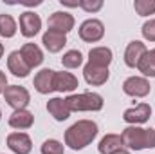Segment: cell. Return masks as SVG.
Listing matches in <instances>:
<instances>
[{"mask_svg":"<svg viewBox=\"0 0 155 154\" xmlns=\"http://www.w3.org/2000/svg\"><path fill=\"white\" fill-rule=\"evenodd\" d=\"M97 132H99V129H97L96 121L79 120L65 131V145L72 151H81L96 140Z\"/></svg>","mask_w":155,"mask_h":154,"instance_id":"cell-1","label":"cell"},{"mask_svg":"<svg viewBox=\"0 0 155 154\" xmlns=\"http://www.w3.org/2000/svg\"><path fill=\"white\" fill-rule=\"evenodd\" d=\"M123 145L130 151L155 149V129H141L137 125H130L121 132Z\"/></svg>","mask_w":155,"mask_h":154,"instance_id":"cell-2","label":"cell"},{"mask_svg":"<svg viewBox=\"0 0 155 154\" xmlns=\"http://www.w3.org/2000/svg\"><path fill=\"white\" fill-rule=\"evenodd\" d=\"M65 103L71 113H81V111H92L97 113L103 109L105 102L103 96L97 93H79V94H71L65 98Z\"/></svg>","mask_w":155,"mask_h":154,"instance_id":"cell-3","label":"cell"},{"mask_svg":"<svg viewBox=\"0 0 155 154\" xmlns=\"http://www.w3.org/2000/svg\"><path fill=\"white\" fill-rule=\"evenodd\" d=\"M4 100L9 107H13L15 111H20L31 103V94L22 85H7L4 91Z\"/></svg>","mask_w":155,"mask_h":154,"instance_id":"cell-4","label":"cell"},{"mask_svg":"<svg viewBox=\"0 0 155 154\" xmlns=\"http://www.w3.org/2000/svg\"><path fill=\"white\" fill-rule=\"evenodd\" d=\"M105 37V24L97 18H87L79 26V38L87 44H96Z\"/></svg>","mask_w":155,"mask_h":154,"instance_id":"cell-5","label":"cell"},{"mask_svg":"<svg viewBox=\"0 0 155 154\" xmlns=\"http://www.w3.org/2000/svg\"><path fill=\"white\" fill-rule=\"evenodd\" d=\"M74 24H76L74 16H72L71 13H67V11H56V13H52V15L49 16V20H47L49 29H51V31H56V33H61V35L71 33V31L74 29Z\"/></svg>","mask_w":155,"mask_h":154,"instance_id":"cell-6","label":"cell"},{"mask_svg":"<svg viewBox=\"0 0 155 154\" xmlns=\"http://www.w3.org/2000/svg\"><path fill=\"white\" fill-rule=\"evenodd\" d=\"M123 91H124V94H128L132 98H144L150 94L152 85L144 76H130L124 80Z\"/></svg>","mask_w":155,"mask_h":154,"instance_id":"cell-7","label":"cell"},{"mask_svg":"<svg viewBox=\"0 0 155 154\" xmlns=\"http://www.w3.org/2000/svg\"><path fill=\"white\" fill-rule=\"evenodd\" d=\"M18 24H20V33L25 38H35L40 33V29H41V18H40V15H36L35 11L22 13Z\"/></svg>","mask_w":155,"mask_h":154,"instance_id":"cell-8","label":"cell"},{"mask_svg":"<svg viewBox=\"0 0 155 154\" xmlns=\"http://www.w3.org/2000/svg\"><path fill=\"white\" fill-rule=\"evenodd\" d=\"M152 116V107L144 102L137 103L135 107H130L123 113V120L130 125H139V123H146Z\"/></svg>","mask_w":155,"mask_h":154,"instance_id":"cell-9","label":"cell"},{"mask_svg":"<svg viewBox=\"0 0 155 154\" xmlns=\"http://www.w3.org/2000/svg\"><path fill=\"white\" fill-rule=\"evenodd\" d=\"M83 76L85 82L88 85H94V87H99V85H105L110 78V71L108 67H97V65H92V64H87L83 67Z\"/></svg>","mask_w":155,"mask_h":154,"instance_id":"cell-10","label":"cell"},{"mask_svg":"<svg viewBox=\"0 0 155 154\" xmlns=\"http://www.w3.org/2000/svg\"><path fill=\"white\" fill-rule=\"evenodd\" d=\"M7 147L15 154H29L33 151V142L25 132H11L7 136Z\"/></svg>","mask_w":155,"mask_h":154,"instance_id":"cell-11","label":"cell"},{"mask_svg":"<svg viewBox=\"0 0 155 154\" xmlns=\"http://www.w3.org/2000/svg\"><path fill=\"white\" fill-rule=\"evenodd\" d=\"M146 53H148L146 45H144L141 40H134V42H130V44L126 45V49H124V64H126L128 67H137L139 62H141V58H143Z\"/></svg>","mask_w":155,"mask_h":154,"instance_id":"cell-12","label":"cell"},{"mask_svg":"<svg viewBox=\"0 0 155 154\" xmlns=\"http://www.w3.org/2000/svg\"><path fill=\"white\" fill-rule=\"evenodd\" d=\"M54 73L56 71L45 67V69H41V71H38L35 75V82L33 83H35V89L40 94H51L54 91Z\"/></svg>","mask_w":155,"mask_h":154,"instance_id":"cell-13","label":"cell"},{"mask_svg":"<svg viewBox=\"0 0 155 154\" xmlns=\"http://www.w3.org/2000/svg\"><path fill=\"white\" fill-rule=\"evenodd\" d=\"M78 85H79V82L72 73H69V71H56L54 73V91L72 93L74 89H78Z\"/></svg>","mask_w":155,"mask_h":154,"instance_id":"cell-14","label":"cell"},{"mask_svg":"<svg viewBox=\"0 0 155 154\" xmlns=\"http://www.w3.org/2000/svg\"><path fill=\"white\" fill-rule=\"evenodd\" d=\"M114 60V53L110 47L99 45V47H92L88 53V64L97 65V67H108Z\"/></svg>","mask_w":155,"mask_h":154,"instance_id":"cell-15","label":"cell"},{"mask_svg":"<svg viewBox=\"0 0 155 154\" xmlns=\"http://www.w3.org/2000/svg\"><path fill=\"white\" fill-rule=\"evenodd\" d=\"M7 69H9V73H13L15 76H18V78H25L29 73H31V67L25 64V60H24V56L20 54V51L9 53Z\"/></svg>","mask_w":155,"mask_h":154,"instance_id":"cell-16","label":"cell"},{"mask_svg":"<svg viewBox=\"0 0 155 154\" xmlns=\"http://www.w3.org/2000/svg\"><path fill=\"white\" fill-rule=\"evenodd\" d=\"M35 125V114L27 109H20V111H13L9 116V127L24 131V129H31Z\"/></svg>","mask_w":155,"mask_h":154,"instance_id":"cell-17","label":"cell"},{"mask_svg":"<svg viewBox=\"0 0 155 154\" xmlns=\"http://www.w3.org/2000/svg\"><path fill=\"white\" fill-rule=\"evenodd\" d=\"M41 44H43V47L49 53H60L65 47V44H67V35H61V33L47 29L43 33V37H41Z\"/></svg>","mask_w":155,"mask_h":154,"instance_id":"cell-18","label":"cell"},{"mask_svg":"<svg viewBox=\"0 0 155 154\" xmlns=\"http://www.w3.org/2000/svg\"><path fill=\"white\" fill-rule=\"evenodd\" d=\"M20 54L24 56L25 64H27L31 69L41 65V62H43V53H41V49H40L36 44H33V42L24 44V45L20 47Z\"/></svg>","mask_w":155,"mask_h":154,"instance_id":"cell-19","label":"cell"},{"mask_svg":"<svg viewBox=\"0 0 155 154\" xmlns=\"http://www.w3.org/2000/svg\"><path fill=\"white\" fill-rule=\"evenodd\" d=\"M47 111L56 121H65L71 116V111H69V107H67L63 98H51L47 102Z\"/></svg>","mask_w":155,"mask_h":154,"instance_id":"cell-20","label":"cell"},{"mask_svg":"<svg viewBox=\"0 0 155 154\" xmlns=\"http://www.w3.org/2000/svg\"><path fill=\"white\" fill-rule=\"evenodd\" d=\"M123 140H121V134H107L101 138L99 145H97V151L101 154H112L117 149H123Z\"/></svg>","mask_w":155,"mask_h":154,"instance_id":"cell-21","label":"cell"},{"mask_svg":"<svg viewBox=\"0 0 155 154\" xmlns=\"http://www.w3.org/2000/svg\"><path fill=\"white\" fill-rule=\"evenodd\" d=\"M16 31H18V27H16L15 18H13L11 15L2 13V15H0V37H4V38H13V37L16 35Z\"/></svg>","mask_w":155,"mask_h":154,"instance_id":"cell-22","label":"cell"},{"mask_svg":"<svg viewBox=\"0 0 155 154\" xmlns=\"http://www.w3.org/2000/svg\"><path fill=\"white\" fill-rule=\"evenodd\" d=\"M137 69H139L144 76H152V78L155 76V49L148 51V53L141 58Z\"/></svg>","mask_w":155,"mask_h":154,"instance_id":"cell-23","label":"cell"},{"mask_svg":"<svg viewBox=\"0 0 155 154\" xmlns=\"http://www.w3.org/2000/svg\"><path fill=\"white\" fill-rule=\"evenodd\" d=\"M61 64H63V67H67V69H78V67L83 64V54H81V51H78V49L67 51V53L63 54V58H61Z\"/></svg>","mask_w":155,"mask_h":154,"instance_id":"cell-24","label":"cell"},{"mask_svg":"<svg viewBox=\"0 0 155 154\" xmlns=\"http://www.w3.org/2000/svg\"><path fill=\"white\" fill-rule=\"evenodd\" d=\"M134 9L139 16H150L155 13V0H135Z\"/></svg>","mask_w":155,"mask_h":154,"instance_id":"cell-25","label":"cell"},{"mask_svg":"<svg viewBox=\"0 0 155 154\" xmlns=\"http://www.w3.org/2000/svg\"><path fill=\"white\" fill-rule=\"evenodd\" d=\"M41 154H65V147L58 140H45L41 143Z\"/></svg>","mask_w":155,"mask_h":154,"instance_id":"cell-26","label":"cell"},{"mask_svg":"<svg viewBox=\"0 0 155 154\" xmlns=\"http://www.w3.org/2000/svg\"><path fill=\"white\" fill-rule=\"evenodd\" d=\"M79 7L87 13H97L103 9V0H79Z\"/></svg>","mask_w":155,"mask_h":154,"instance_id":"cell-27","label":"cell"},{"mask_svg":"<svg viewBox=\"0 0 155 154\" xmlns=\"http://www.w3.org/2000/svg\"><path fill=\"white\" fill-rule=\"evenodd\" d=\"M141 33H143L144 40H148V42H155V18H150L148 22L143 24Z\"/></svg>","mask_w":155,"mask_h":154,"instance_id":"cell-28","label":"cell"},{"mask_svg":"<svg viewBox=\"0 0 155 154\" xmlns=\"http://www.w3.org/2000/svg\"><path fill=\"white\" fill-rule=\"evenodd\" d=\"M5 87H7V76H5L4 71H0V94H4Z\"/></svg>","mask_w":155,"mask_h":154,"instance_id":"cell-29","label":"cell"},{"mask_svg":"<svg viewBox=\"0 0 155 154\" xmlns=\"http://www.w3.org/2000/svg\"><path fill=\"white\" fill-rule=\"evenodd\" d=\"M61 2V5H65V7H79V0L76 2H71V0H60Z\"/></svg>","mask_w":155,"mask_h":154,"instance_id":"cell-30","label":"cell"},{"mask_svg":"<svg viewBox=\"0 0 155 154\" xmlns=\"http://www.w3.org/2000/svg\"><path fill=\"white\" fill-rule=\"evenodd\" d=\"M112 154H130V151H126V149L123 147V149H117V151H114Z\"/></svg>","mask_w":155,"mask_h":154,"instance_id":"cell-31","label":"cell"},{"mask_svg":"<svg viewBox=\"0 0 155 154\" xmlns=\"http://www.w3.org/2000/svg\"><path fill=\"white\" fill-rule=\"evenodd\" d=\"M2 54H4V45L0 44V58H2Z\"/></svg>","mask_w":155,"mask_h":154,"instance_id":"cell-32","label":"cell"},{"mask_svg":"<svg viewBox=\"0 0 155 154\" xmlns=\"http://www.w3.org/2000/svg\"><path fill=\"white\" fill-rule=\"evenodd\" d=\"M0 120H2V111H0Z\"/></svg>","mask_w":155,"mask_h":154,"instance_id":"cell-33","label":"cell"}]
</instances>
